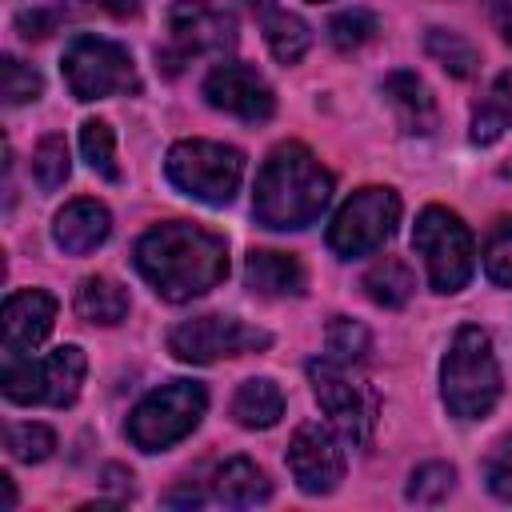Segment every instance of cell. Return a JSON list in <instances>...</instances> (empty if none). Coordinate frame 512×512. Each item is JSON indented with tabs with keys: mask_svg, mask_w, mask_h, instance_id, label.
Instances as JSON below:
<instances>
[{
	"mask_svg": "<svg viewBox=\"0 0 512 512\" xmlns=\"http://www.w3.org/2000/svg\"><path fill=\"white\" fill-rule=\"evenodd\" d=\"M456 484V468L444 464V460H432V464H420L408 480V500L416 504H440Z\"/></svg>",
	"mask_w": 512,
	"mask_h": 512,
	"instance_id": "1f68e13d",
	"label": "cell"
},
{
	"mask_svg": "<svg viewBox=\"0 0 512 512\" xmlns=\"http://www.w3.org/2000/svg\"><path fill=\"white\" fill-rule=\"evenodd\" d=\"M204 496L196 492V488H176V492H168L164 496V504H200Z\"/></svg>",
	"mask_w": 512,
	"mask_h": 512,
	"instance_id": "74e56055",
	"label": "cell"
},
{
	"mask_svg": "<svg viewBox=\"0 0 512 512\" xmlns=\"http://www.w3.org/2000/svg\"><path fill=\"white\" fill-rule=\"evenodd\" d=\"M492 24L504 36V44H512V0H496L492 4Z\"/></svg>",
	"mask_w": 512,
	"mask_h": 512,
	"instance_id": "d590c367",
	"label": "cell"
},
{
	"mask_svg": "<svg viewBox=\"0 0 512 512\" xmlns=\"http://www.w3.org/2000/svg\"><path fill=\"white\" fill-rule=\"evenodd\" d=\"M0 488H4V508H16V488L8 476H0Z\"/></svg>",
	"mask_w": 512,
	"mask_h": 512,
	"instance_id": "f35d334b",
	"label": "cell"
},
{
	"mask_svg": "<svg viewBox=\"0 0 512 512\" xmlns=\"http://www.w3.org/2000/svg\"><path fill=\"white\" fill-rule=\"evenodd\" d=\"M232 416L244 428H272L284 416V396L268 376H252L232 396Z\"/></svg>",
	"mask_w": 512,
	"mask_h": 512,
	"instance_id": "ffe728a7",
	"label": "cell"
},
{
	"mask_svg": "<svg viewBox=\"0 0 512 512\" xmlns=\"http://www.w3.org/2000/svg\"><path fill=\"white\" fill-rule=\"evenodd\" d=\"M60 68H64L68 92L76 100H104V96H120V92L140 88V76H136L128 48H120L104 36H76L64 48Z\"/></svg>",
	"mask_w": 512,
	"mask_h": 512,
	"instance_id": "9c48e42d",
	"label": "cell"
},
{
	"mask_svg": "<svg viewBox=\"0 0 512 512\" xmlns=\"http://www.w3.org/2000/svg\"><path fill=\"white\" fill-rule=\"evenodd\" d=\"M76 316L88 324H120L128 316V292L108 276H88L76 288Z\"/></svg>",
	"mask_w": 512,
	"mask_h": 512,
	"instance_id": "44dd1931",
	"label": "cell"
},
{
	"mask_svg": "<svg viewBox=\"0 0 512 512\" xmlns=\"http://www.w3.org/2000/svg\"><path fill=\"white\" fill-rule=\"evenodd\" d=\"M400 224V196L392 188H360L352 192L340 212L332 216L328 224V248L344 260H356V256H368L376 252Z\"/></svg>",
	"mask_w": 512,
	"mask_h": 512,
	"instance_id": "30bf717a",
	"label": "cell"
},
{
	"mask_svg": "<svg viewBox=\"0 0 512 512\" xmlns=\"http://www.w3.org/2000/svg\"><path fill=\"white\" fill-rule=\"evenodd\" d=\"M168 180L204 204H228L244 176V152L216 140H180L164 156Z\"/></svg>",
	"mask_w": 512,
	"mask_h": 512,
	"instance_id": "5b68a950",
	"label": "cell"
},
{
	"mask_svg": "<svg viewBox=\"0 0 512 512\" xmlns=\"http://www.w3.org/2000/svg\"><path fill=\"white\" fill-rule=\"evenodd\" d=\"M484 480H488L492 496H500V500L512 504V432L488 452V460H484Z\"/></svg>",
	"mask_w": 512,
	"mask_h": 512,
	"instance_id": "836d02e7",
	"label": "cell"
},
{
	"mask_svg": "<svg viewBox=\"0 0 512 512\" xmlns=\"http://www.w3.org/2000/svg\"><path fill=\"white\" fill-rule=\"evenodd\" d=\"M272 336L248 320H236V316H192V320H180L172 332H168V348L176 360H188V364H212V360H224V356H244V352H260L268 348Z\"/></svg>",
	"mask_w": 512,
	"mask_h": 512,
	"instance_id": "8fae6325",
	"label": "cell"
},
{
	"mask_svg": "<svg viewBox=\"0 0 512 512\" xmlns=\"http://www.w3.org/2000/svg\"><path fill=\"white\" fill-rule=\"evenodd\" d=\"M244 284L260 296H300L304 292V264L288 252H248Z\"/></svg>",
	"mask_w": 512,
	"mask_h": 512,
	"instance_id": "e0dca14e",
	"label": "cell"
},
{
	"mask_svg": "<svg viewBox=\"0 0 512 512\" xmlns=\"http://www.w3.org/2000/svg\"><path fill=\"white\" fill-rule=\"evenodd\" d=\"M328 200H332V176L304 144L288 140L276 144L256 172L252 216L272 232L308 228L328 208Z\"/></svg>",
	"mask_w": 512,
	"mask_h": 512,
	"instance_id": "7a4b0ae2",
	"label": "cell"
},
{
	"mask_svg": "<svg viewBox=\"0 0 512 512\" xmlns=\"http://www.w3.org/2000/svg\"><path fill=\"white\" fill-rule=\"evenodd\" d=\"M56 296L44 288H20L4 300V360L32 356V348L52 332Z\"/></svg>",
	"mask_w": 512,
	"mask_h": 512,
	"instance_id": "9a60e30c",
	"label": "cell"
},
{
	"mask_svg": "<svg viewBox=\"0 0 512 512\" xmlns=\"http://www.w3.org/2000/svg\"><path fill=\"white\" fill-rule=\"evenodd\" d=\"M384 96L388 104L396 108L404 132H428L436 124V104H432V92L428 84L416 76V72H392L384 80Z\"/></svg>",
	"mask_w": 512,
	"mask_h": 512,
	"instance_id": "d6986e66",
	"label": "cell"
},
{
	"mask_svg": "<svg viewBox=\"0 0 512 512\" xmlns=\"http://www.w3.org/2000/svg\"><path fill=\"white\" fill-rule=\"evenodd\" d=\"M40 92H44V80H40V72L32 64H24L16 56L0 60V96H4V104H28Z\"/></svg>",
	"mask_w": 512,
	"mask_h": 512,
	"instance_id": "f546056e",
	"label": "cell"
},
{
	"mask_svg": "<svg viewBox=\"0 0 512 512\" xmlns=\"http://www.w3.org/2000/svg\"><path fill=\"white\" fill-rule=\"evenodd\" d=\"M288 472L308 496H328L344 480V448L328 424L308 420L288 440Z\"/></svg>",
	"mask_w": 512,
	"mask_h": 512,
	"instance_id": "4fadbf2b",
	"label": "cell"
},
{
	"mask_svg": "<svg viewBox=\"0 0 512 512\" xmlns=\"http://www.w3.org/2000/svg\"><path fill=\"white\" fill-rule=\"evenodd\" d=\"M312 4H320V0H312Z\"/></svg>",
	"mask_w": 512,
	"mask_h": 512,
	"instance_id": "ab89813d",
	"label": "cell"
},
{
	"mask_svg": "<svg viewBox=\"0 0 512 512\" xmlns=\"http://www.w3.org/2000/svg\"><path fill=\"white\" fill-rule=\"evenodd\" d=\"M440 396L460 420H480L500 400V364L484 328L464 324L452 336L448 356L440 364Z\"/></svg>",
	"mask_w": 512,
	"mask_h": 512,
	"instance_id": "3957f363",
	"label": "cell"
},
{
	"mask_svg": "<svg viewBox=\"0 0 512 512\" xmlns=\"http://www.w3.org/2000/svg\"><path fill=\"white\" fill-rule=\"evenodd\" d=\"M484 272L492 284L512 288V220H496L484 240Z\"/></svg>",
	"mask_w": 512,
	"mask_h": 512,
	"instance_id": "d6a6232c",
	"label": "cell"
},
{
	"mask_svg": "<svg viewBox=\"0 0 512 512\" xmlns=\"http://www.w3.org/2000/svg\"><path fill=\"white\" fill-rule=\"evenodd\" d=\"M212 496L220 504H228V508H256V504H264L272 496V484L248 456H232V460H224L216 468Z\"/></svg>",
	"mask_w": 512,
	"mask_h": 512,
	"instance_id": "ac0fdd59",
	"label": "cell"
},
{
	"mask_svg": "<svg viewBox=\"0 0 512 512\" xmlns=\"http://www.w3.org/2000/svg\"><path fill=\"white\" fill-rule=\"evenodd\" d=\"M4 444H8V452L16 456V460H24V464H40V460H48L52 456V448H56V432L48 428V424H12L8 432H4Z\"/></svg>",
	"mask_w": 512,
	"mask_h": 512,
	"instance_id": "f1b7e54d",
	"label": "cell"
},
{
	"mask_svg": "<svg viewBox=\"0 0 512 512\" xmlns=\"http://www.w3.org/2000/svg\"><path fill=\"white\" fill-rule=\"evenodd\" d=\"M308 380H312V392L320 400V408L328 412V420L352 440V444H368L372 440V428H376V412H380V400L376 392L352 376V364H340L332 356H320V360H308Z\"/></svg>",
	"mask_w": 512,
	"mask_h": 512,
	"instance_id": "ba28073f",
	"label": "cell"
},
{
	"mask_svg": "<svg viewBox=\"0 0 512 512\" xmlns=\"http://www.w3.org/2000/svg\"><path fill=\"white\" fill-rule=\"evenodd\" d=\"M368 344H372L368 328L356 324V320H348V316H336V320L328 324V332H324V348H328V356L340 360V364L364 360V356H368Z\"/></svg>",
	"mask_w": 512,
	"mask_h": 512,
	"instance_id": "83f0119b",
	"label": "cell"
},
{
	"mask_svg": "<svg viewBox=\"0 0 512 512\" xmlns=\"http://www.w3.org/2000/svg\"><path fill=\"white\" fill-rule=\"evenodd\" d=\"M132 264L152 284L156 296L184 304L192 296L212 292L228 276V244L224 236L192 220H168V224L148 228L136 240Z\"/></svg>",
	"mask_w": 512,
	"mask_h": 512,
	"instance_id": "6da1fadb",
	"label": "cell"
},
{
	"mask_svg": "<svg viewBox=\"0 0 512 512\" xmlns=\"http://www.w3.org/2000/svg\"><path fill=\"white\" fill-rule=\"evenodd\" d=\"M264 40L280 64H296L312 44V28L288 8H268L264 12Z\"/></svg>",
	"mask_w": 512,
	"mask_h": 512,
	"instance_id": "cb8c5ba5",
	"label": "cell"
},
{
	"mask_svg": "<svg viewBox=\"0 0 512 512\" xmlns=\"http://www.w3.org/2000/svg\"><path fill=\"white\" fill-rule=\"evenodd\" d=\"M424 48H428V56H432L448 76H456V80L472 76V72H476V64H480L476 48H472L460 32H448V28H428Z\"/></svg>",
	"mask_w": 512,
	"mask_h": 512,
	"instance_id": "d4e9b609",
	"label": "cell"
},
{
	"mask_svg": "<svg viewBox=\"0 0 512 512\" xmlns=\"http://www.w3.org/2000/svg\"><path fill=\"white\" fill-rule=\"evenodd\" d=\"M208 408V392L196 380H168L152 388L128 416V440L140 452H164L184 440Z\"/></svg>",
	"mask_w": 512,
	"mask_h": 512,
	"instance_id": "277c9868",
	"label": "cell"
},
{
	"mask_svg": "<svg viewBox=\"0 0 512 512\" xmlns=\"http://www.w3.org/2000/svg\"><path fill=\"white\" fill-rule=\"evenodd\" d=\"M376 36V16L368 8H348V12H336L328 20V40L340 48V52H352L360 44H368Z\"/></svg>",
	"mask_w": 512,
	"mask_h": 512,
	"instance_id": "4dcf8cb0",
	"label": "cell"
},
{
	"mask_svg": "<svg viewBox=\"0 0 512 512\" xmlns=\"http://www.w3.org/2000/svg\"><path fill=\"white\" fill-rule=\"evenodd\" d=\"M68 172H72V160H68V140L64 136H44L40 144H36V152H32V176H36V184L44 188V192H56L64 180H68Z\"/></svg>",
	"mask_w": 512,
	"mask_h": 512,
	"instance_id": "4316f807",
	"label": "cell"
},
{
	"mask_svg": "<svg viewBox=\"0 0 512 512\" xmlns=\"http://www.w3.org/2000/svg\"><path fill=\"white\" fill-rule=\"evenodd\" d=\"M108 232H112V216L100 200H72L52 220V240L68 256H84V252L100 248L108 240Z\"/></svg>",
	"mask_w": 512,
	"mask_h": 512,
	"instance_id": "2e32d148",
	"label": "cell"
},
{
	"mask_svg": "<svg viewBox=\"0 0 512 512\" xmlns=\"http://www.w3.org/2000/svg\"><path fill=\"white\" fill-rule=\"evenodd\" d=\"M168 40H172V48L160 52V60H168V72H176L188 56L232 48L236 44V20L224 8H212L204 0H180L168 12Z\"/></svg>",
	"mask_w": 512,
	"mask_h": 512,
	"instance_id": "7c38bea8",
	"label": "cell"
},
{
	"mask_svg": "<svg viewBox=\"0 0 512 512\" xmlns=\"http://www.w3.org/2000/svg\"><path fill=\"white\" fill-rule=\"evenodd\" d=\"M80 152L88 160V168L104 180H120V168H116V136L104 120H84L80 124Z\"/></svg>",
	"mask_w": 512,
	"mask_h": 512,
	"instance_id": "484cf974",
	"label": "cell"
},
{
	"mask_svg": "<svg viewBox=\"0 0 512 512\" xmlns=\"http://www.w3.org/2000/svg\"><path fill=\"white\" fill-rule=\"evenodd\" d=\"M16 28H20L28 40H40V36H48V32H52V16H48V12H40V8L20 12V16H16Z\"/></svg>",
	"mask_w": 512,
	"mask_h": 512,
	"instance_id": "e575fe53",
	"label": "cell"
},
{
	"mask_svg": "<svg viewBox=\"0 0 512 512\" xmlns=\"http://www.w3.org/2000/svg\"><path fill=\"white\" fill-rule=\"evenodd\" d=\"M84 372H88V360L76 344H60L52 348L48 356L32 360V356H20V360H4V396L12 404H48V408H64L80 396V384H84Z\"/></svg>",
	"mask_w": 512,
	"mask_h": 512,
	"instance_id": "8992f818",
	"label": "cell"
},
{
	"mask_svg": "<svg viewBox=\"0 0 512 512\" xmlns=\"http://www.w3.org/2000/svg\"><path fill=\"white\" fill-rule=\"evenodd\" d=\"M100 8H108L112 16H132L136 8H140V0H96Z\"/></svg>",
	"mask_w": 512,
	"mask_h": 512,
	"instance_id": "8d00e7d4",
	"label": "cell"
},
{
	"mask_svg": "<svg viewBox=\"0 0 512 512\" xmlns=\"http://www.w3.org/2000/svg\"><path fill=\"white\" fill-rule=\"evenodd\" d=\"M512 128V68L500 72L488 88V96L472 112V140L476 144H496Z\"/></svg>",
	"mask_w": 512,
	"mask_h": 512,
	"instance_id": "7402d4cb",
	"label": "cell"
},
{
	"mask_svg": "<svg viewBox=\"0 0 512 512\" xmlns=\"http://www.w3.org/2000/svg\"><path fill=\"white\" fill-rule=\"evenodd\" d=\"M204 100L236 120H268L276 112V96L268 88V80L248 68V64H216L208 76H204Z\"/></svg>",
	"mask_w": 512,
	"mask_h": 512,
	"instance_id": "5bb4252c",
	"label": "cell"
},
{
	"mask_svg": "<svg viewBox=\"0 0 512 512\" xmlns=\"http://www.w3.org/2000/svg\"><path fill=\"white\" fill-rule=\"evenodd\" d=\"M412 248L424 256V268L436 292H460L468 284L476 252H472V232L456 212L436 204L424 208L412 228Z\"/></svg>",
	"mask_w": 512,
	"mask_h": 512,
	"instance_id": "52a82bcc",
	"label": "cell"
},
{
	"mask_svg": "<svg viewBox=\"0 0 512 512\" xmlns=\"http://www.w3.org/2000/svg\"><path fill=\"white\" fill-rule=\"evenodd\" d=\"M364 292L384 308H404L416 292V276L400 256H384L364 272Z\"/></svg>",
	"mask_w": 512,
	"mask_h": 512,
	"instance_id": "603a6c76",
	"label": "cell"
}]
</instances>
